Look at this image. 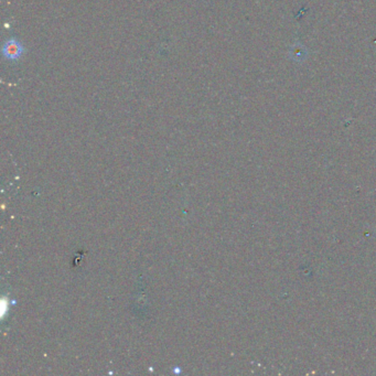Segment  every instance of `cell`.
<instances>
[{
	"mask_svg": "<svg viewBox=\"0 0 376 376\" xmlns=\"http://www.w3.org/2000/svg\"><path fill=\"white\" fill-rule=\"evenodd\" d=\"M24 51L23 46L21 45L20 42H18L16 39H10L6 42L4 48H3V54L6 59L8 60H18Z\"/></svg>",
	"mask_w": 376,
	"mask_h": 376,
	"instance_id": "cell-1",
	"label": "cell"
}]
</instances>
